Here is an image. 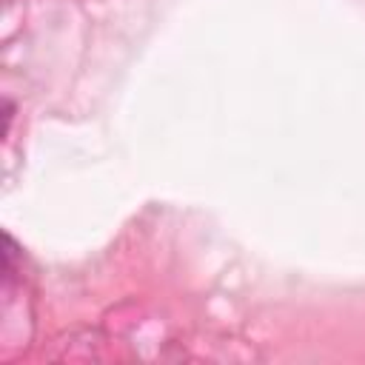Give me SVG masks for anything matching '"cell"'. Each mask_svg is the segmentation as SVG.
I'll use <instances>...</instances> for the list:
<instances>
[]
</instances>
